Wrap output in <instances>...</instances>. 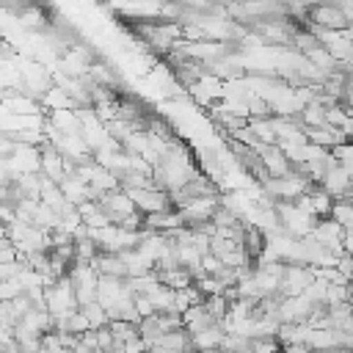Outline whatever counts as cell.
Listing matches in <instances>:
<instances>
[{"label":"cell","instance_id":"cell-6","mask_svg":"<svg viewBox=\"0 0 353 353\" xmlns=\"http://www.w3.org/2000/svg\"><path fill=\"white\" fill-rule=\"evenodd\" d=\"M240 248H243L251 259H259V254L265 251V232H262L259 226L245 223V229H243V240H240Z\"/></svg>","mask_w":353,"mask_h":353},{"label":"cell","instance_id":"cell-7","mask_svg":"<svg viewBox=\"0 0 353 353\" xmlns=\"http://www.w3.org/2000/svg\"><path fill=\"white\" fill-rule=\"evenodd\" d=\"M110 331H113V336H116V342H119V345H127V342H132V339H138V336H141L135 323H121V320L110 323Z\"/></svg>","mask_w":353,"mask_h":353},{"label":"cell","instance_id":"cell-9","mask_svg":"<svg viewBox=\"0 0 353 353\" xmlns=\"http://www.w3.org/2000/svg\"><path fill=\"white\" fill-rule=\"evenodd\" d=\"M248 113H254L256 119H268V116H270V105H268L265 99H251Z\"/></svg>","mask_w":353,"mask_h":353},{"label":"cell","instance_id":"cell-5","mask_svg":"<svg viewBox=\"0 0 353 353\" xmlns=\"http://www.w3.org/2000/svg\"><path fill=\"white\" fill-rule=\"evenodd\" d=\"M317 185H320V188H323L334 201H339V199H345V196H347V190L353 188V176H350L342 165H336V168H331V171H328Z\"/></svg>","mask_w":353,"mask_h":353},{"label":"cell","instance_id":"cell-1","mask_svg":"<svg viewBox=\"0 0 353 353\" xmlns=\"http://www.w3.org/2000/svg\"><path fill=\"white\" fill-rule=\"evenodd\" d=\"M312 185H317V182H312V179H306V176H301V174H290V176H270L268 182H265V193L270 196V199H279V201H298L301 196H306L309 190H312Z\"/></svg>","mask_w":353,"mask_h":353},{"label":"cell","instance_id":"cell-4","mask_svg":"<svg viewBox=\"0 0 353 353\" xmlns=\"http://www.w3.org/2000/svg\"><path fill=\"white\" fill-rule=\"evenodd\" d=\"M312 284H314V281H312V273H309L306 268H301V265H287L284 279H281V295H284V298H298V295H303Z\"/></svg>","mask_w":353,"mask_h":353},{"label":"cell","instance_id":"cell-10","mask_svg":"<svg viewBox=\"0 0 353 353\" xmlns=\"http://www.w3.org/2000/svg\"><path fill=\"white\" fill-rule=\"evenodd\" d=\"M339 105L353 110V74H350L347 83H345V91H342V102H339Z\"/></svg>","mask_w":353,"mask_h":353},{"label":"cell","instance_id":"cell-8","mask_svg":"<svg viewBox=\"0 0 353 353\" xmlns=\"http://www.w3.org/2000/svg\"><path fill=\"white\" fill-rule=\"evenodd\" d=\"M331 218L345 229V232H353V204H345V201H334V210H331Z\"/></svg>","mask_w":353,"mask_h":353},{"label":"cell","instance_id":"cell-3","mask_svg":"<svg viewBox=\"0 0 353 353\" xmlns=\"http://www.w3.org/2000/svg\"><path fill=\"white\" fill-rule=\"evenodd\" d=\"M218 207H221V199H218V196H210V199H199V201L182 207L179 215H182V221H185L188 229H196V226H201V223H210V221L215 218Z\"/></svg>","mask_w":353,"mask_h":353},{"label":"cell","instance_id":"cell-11","mask_svg":"<svg viewBox=\"0 0 353 353\" xmlns=\"http://www.w3.org/2000/svg\"><path fill=\"white\" fill-rule=\"evenodd\" d=\"M345 254H353V232L345 234Z\"/></svg>","mask_w":353,"mask_h":353},{"label":"cell","instance_id":"cell-2","mask_svg":"<svg viewBox=\"0 0 353 353\" xmlns=\"http://www.w3.org/2000/svg\"><path fill=\"white\" fill-rule=\"evenodd\" d=\"M312 28L328 30V33H345L350 30V19L342 11V6H312Z\"/></svg>","mask_w":353,"mask_h":353}]
</instances>
